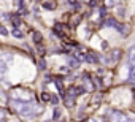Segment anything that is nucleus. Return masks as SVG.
<instances>
[{
  "mask_svg": "<svg viewBox=\"0 0 135 122\" xmlns=\"http://www.w3.org/2000/svg\"><path fill=\"white\" fill-rule=\"evenodd\" d=\"M0 35H5V37L8 35V30H7L3 26H0Z\"/></svg>",
  "mask_w": 135,
  "mask_h": 122,
  "instance_id": "412c9836",
  "label": "nucleus"
},
{
  "mask_svg": "<svg viewBox=\"0 0 135 122\" xmlns=\"http://www.w3.org/2000/svg\"><path fill=\"white\" fill-rule=\"evenodd\" d=\"M7 111L5 109H0V122H7Z\"/></svg>",
  "mask_w": 135,
  "mask_h": 122,
  "instance_id": "4468645a",
  "label": "nucleus"
},
{
  "mask_svg": "<svg viewBox=\"0 0 135 122\" xmlns=\"http://www.w3.org/2000/svg\"><path fill=\"white\" fill-rule=\"evenodd\" d=\"M43 8H45V10H56V2H51V0H48V2L43 3Z\"/></svg>",
  "mask_w": 135,
  "mask_h": 122,
  "instance_id": "ddd939ff",
  "label": "nucleus"
},
{
  "mask_svg": "<svg viewBox=\"0 0 135 122\" xmlns=\"http://www.w3.org/2000/svg\"><path fill=\"white\" fill-rule=\"evenodd\" d=\"M51 103H52V105H57V103H59V98H57L56 95H54V97H51Z\"/></svg>",
  "mask_w": 135,
  "mask_h": 122,
  "instance_id": "b1692460",
  "label": "nucleus"
},
{
  "mask_svg": "<svg viewBox=\"0 0 135 122\" xmlns=\"http://www.w3.org/2000/svg\"><path fill=\"white\" fill-rule=\"evenodd\" d=\"M5 72H7V65H5V62L0 60V75H3Z\"/></svg>",
  "mask_w": 135,
  "mask_h": 122,
  "instance_id": "6ab92c4d",
  "label": "nucleus"
},
{
  "mask_svg": "<svg viewBox=\"0 0 135 122\" xmlns=\"http://www.w3.org/2000/svg\"><path fill=\"white\" fill-rule=\"evenodd\" d=\"M11 108L16 109L21 116H27V117L37 116V114H40L43 111V106L37 105L32 100H13L11 101Z\"/></svg>",
  "mask_w": 135,
  "mask_h": 122,
  "instance_id": "f257e3e1",
  "label": "nucleus"
},
{
  "mask_svg": "<svg viewBox=\"0 0 135 122\" xmlns=\"http://www.w3.org/2000/svg\"><path fill=\"white\" fill-rule=\"evenodd\" d=\"M32 41H33L35 44H41V41H43V35H41L38 30L32 32Z\"/></svg>",
  "mask_w": 135,
  "mask_h": 122,
  "instance_id": "0eeeda50",
  "label": "nucleus"
},
{
  "mask_svg": "<svg viewBox=\"0 0 135 122\" xmlns=\"http://www.w3.org/2000/svg\"><path fill=\"white\" fill-rule=\"evenodd\" d=\"M129 81L132 84H135V65H130L129 67Z\"/></svg>",
  "mask_w": 135,
  "mask_h": 122,
  "instance_id": "9b49d317",
  "label": "nucleus"
},
{
  "mask_svg": "<svg viewBox=\"0 0 135 122\" xmlns=\"http://www.w3.org/2000/svg\"><path fill=\"white\" fill-rule=\"evenodd\" d=\"M59 117H60V109L59 108H54V120H59Z\"/></svg>",
  "mask_w": 135,
  "mask_h": 122,
  "instance_id": "a211bd4d",
  "label": "nucleus"
},
{
  "mask_svg": "<svg viewBox=\"0 0 135 122\" xmlns=\"http://www.w3.org/2000/svg\"><path fill=\"white\" fill-rule=\"evenodd\" d=\"M56 122H65V120H56Z\"/></svg>",
  "mask_w": 135,
  "mask_h": 122,
  "instance_id": "cd10ccee",
  "label": "nucleus"
},
{
  "mask_svg": "<svg viewBox=\"0 0 135 122\" xmlns=\"http://www.w3.org/2000/svg\"><path fill=\"white\" fill-rule=\"evenodd\" d=\"M13 35H15L16 38H22V37H24V35H22V32H21L19 29H15V30H13Z\"/></svg>",
  "mask_w": 135,
  "mask_h": 122,
  "instance_id": "dca6fc26",
  "label": "nucleus"
},
{
  "mask_svg": "<svg viewBox=\"0 0 135 122\" xmlns=\"http://www.w3.org/2000/svg\"><path fill=\"white\" fill-rule=\"evenodd\" d=\"M126 119H127V116L124 113H121L118 109L110 111V116H108V120L110 122H126Z\"/></svg>",
  "mask_w": 135,
  "mask_h": 122,
  "instance_id": "f03ea898",
  "label": "nucleus"
},
{
  "mask_svg": "<svg viewBox=\"0 0 135 122\" xmlns=\"http://www.w3.org/2000/svg\"><path fill=\"white\" fill-rule=\"evenodd\" d=\"M54 83H56V87L59 89V94L62 97H65V92H64V84H62V79L60 78H54Z\"/></svg>",
  "mask_w": 135,
  "mask_h": 122,
  "instance_id": "6e6552de",
  "label": "nucleus"
},
{
  "mask_svg": "<svg viewBox=\"0 0 135 122\" xmlns=\"http://www.w3.org/2000/svg\"><path fill=\"white\" fill-rule=\"evenodd\" d=\"M37 46H38V54H40V55H45V52H46L45 48H43L41 44H37Z\"/></svg>",
  "mask_w": 135,
  "mask_h": 122,
  "instance_id": "aec40b11",
  "label": "nucleus"
},
{
  "mask_svg": "<svg viewBox=\"0 0 135 122\" xmlns=\"http://www.w3.org/2000/svg\"><path fill=\"white\" fill-rule=\"evenodd\" d=\"M83 81H84V87H86V90H88V92H92L95 86L92 84V81H91L89 75H83Z\"/></svg>",
  "mask_w": 135,
  "mask_h": 122,
  "instance_id": "7ed1b4c3",
  "label": "nucleus"
},
{
  "mask_svg": "<svg viewBox=\"0 0 135 122\" xmlns=\"http://www.w3.org/2000/svg\"><path fill=\"white\" fill-rule=\"evenodd\" d=\"M69 67L70 68H78L80 67V60L76 57H69Z\"/></svg>",
  "mask_w": 135,
  "mask_h": 122,
  "instance_id": "9d476101",
  "label": "nucleus"
},
{
  "mask_svg": "<svg viewBox=\"0 0 135 122\" xmlns=\"http://www.w3.org/2000/svg\"><path fill=\"white\" fill-rule=\"evenodd\" d=\"M67 2H69L70 5H76V3H78V2H76V0H67Z\"/></svg>",
  "mask_w": 135,
  "mask_h": 122,
  "instance_id": "bb28decb",
  "label": "nucleus"
},
{
  "mask_svg": "<svg viewBox=\"0 0 135 122\" xmlns=\"http://www.w3.org/2000/svg\"><path fill=\"white\" fill-rule=\"evenodd\" d=\"M10 21H11L13 27H19V26H21V13H15V14H11Z\"/></svg>",
  "mask_w": 135,
  "mask_h": 122,
  "instance_id": "39448f33",
  "label": "nucleus"
},
{
  "mask_svg": "<svg viewBox=\"0 0 135 122\" xmlns=\"http://www.w3.org/2000/svg\"><path fill=\"white\" fill-rule=\"evenodd\" d=\"M127 65H135V46L129 49V54H127Z\"/></svg>",
  "mask_w": 135,
  "mask_h": 122,
  "instance_id": "20e7f679",
  "label": "nucleus"
},
{
  "mask_svg": "<svg viewBox=\"0 0 135 122\" xmlns=\"http://www.w3.org/2000/svg\"><path fill=\"white\" fill-rule=\"evenodd\" d=\"M38 65H40V68H41V70H45V68H46V62H45L43 59H41L40 62H38Z\"/></svg>",
  "mask_w": 135,
  "mask_h": 122,
  "instance_id": "4be33fe9",
  "label": "nucleus"
},
{
  "mask_svg": "<svg viewBox=\"0 0 135 122\" xmlns=\"http://www.w3.org/2000/svg\"><path fill=\"white\" fill-rule=\"evenodd\" d=\"M81 22V16H76V18H73V22H72V27H76L78 24Z\"/></svg>",
  "mask_w": 135,
  "mask_h": 122,
  "instance_id": "2eb2a0df",
  "label": "nucleus"
},
{
  "mask_svg": "<svg viewBox=\"0 0 135 122\" xmlns=\"http://www.w3.org/2000/svg\"><path fill=\"white\" fill-rule=\"evenodd\" d=\"M105 2H107L108 7H113V5H114V0H105Z\"/></svg>",
  "mask_w": 135,
  "mask_h": 122,
  "instance_id": "a878e982",
  "label": "nucleus"
},
{
  "mask_svg": "<svg viewBox=\"0 0 135 122\" xmlns=\"http://www.w3.org/2000/svg\"><path fill=\"white\" fill-rule=\"evenodd\" d=\"M88 122H107L105 119H89Z\"/></svg>",
  "mask_w": 135,
  "mask_h": 122,
  "instance_id": "393cba45",
  "label": "nucleus"
},
{
  "mask_svg": "<svg viewBox=\"0 0 135 122\" xmlns=\"http://www.w3.org/2000/svg\"><path fill=\"white\" fill-rule=\"evenodd\" d=\"M97 55H95V52H88L86 54V62H89V64H97Z\"/></svg>",
  "mask_w": 135,
  "mask_h": 122,
  "instance_id": "1a4fd4ad",
  "label": "nucleus"
},
{
  "mask_svg": "<svg viewBox=\"0 0 135 122\" xmlns=\"http://www.w3.org/2000/svg\"><path fill=\"white\" fill-rule=\"evenodd\" d=\"M89 5H91L92 8H94V7H97V5H99V0H89Z\"/></svg>",
  "mask_w": 135,
  "mask_h": 122,
  "instance_id": "5701e85b",
  "label": "nucleus"
},
{
  "mask_svg": "<svg viewBox=\"0 0 135 122\" xmlns=\"http://www.w3.org/2000/svg\"><path fill=\"white\" fill-rule=\"evenodd\" d=\"M121 49H114L113 52H111V55H110V64H114V62H118V60L121 59Z\"/></svg>",
  "mask_w": 135,
  "mask_h": 122,
  "instance_id": "423d86ee",
  "label": "nucleus"
},
{
  "mask_svg": "<svg viewBox=\"0 0 135 122\" xmlns=\"http://www.w3.org/2000/svg\"><path fill=\"white\" fill-rule=\"evenodd\" d=\"M41 100H43V101H49V100H51V95H49L48 92H43V94H41Z\"/></svg>",
  "mask_w": 135,
  "mask_h": 122,
  "instance_id": "f3484780",
  "label": "nucleus"
},
{
  "mask_svg": "<svg viewBox=\"0 0 135 122\" xmlns=\"http://www.w3.org/2000/svg\"><path fill=\"white\" fill-rule=\"evenodd\" d=\"M64 101H65V105L69 106V108H72V106L75 105V97H70V95H65V97H64Z\"/></svg>",
  "mask_w": 135,
  "mask_h": 122,
  "instance_id": "f8f14e48",
  "label": "nucleus"
}]
</instances>
